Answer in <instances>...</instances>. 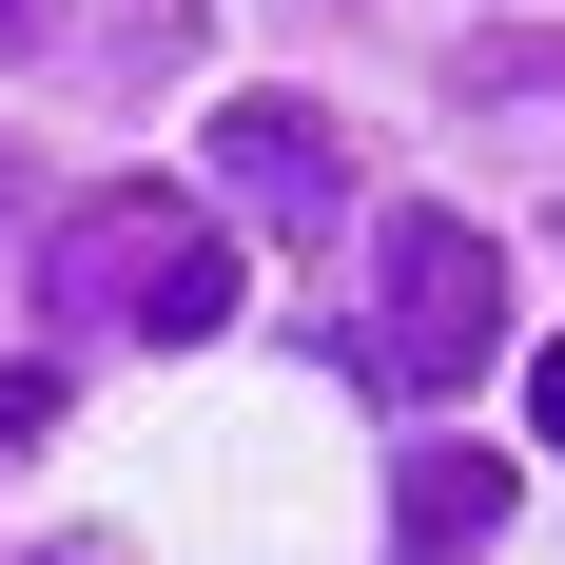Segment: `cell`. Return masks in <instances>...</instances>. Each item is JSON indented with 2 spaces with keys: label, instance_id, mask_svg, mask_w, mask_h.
I'll use <instances>...</instances> for the list:
<instances>
[{
  "label": "cell",
  "instance_id": "obj_1",
  "mask_svg": "<svg viewBox=\"0 0 565 565\" xmlns=\"http://www.w3.org/2000/svg\"><path fill=\"white\" fill-rule=\"evenodd\" d=\"M40 312L58 332H137V351H215L234 332V234L195 215L175 175H98V195L40 234Z\"/></svg>",
  "mask_w": 565,
  "mask_h": 565
},
{
  "label": "cell",
  "instance_id": "obj_2",
  "mask_svg": "<svg viewBox=\"0 0 565 565\" xmlns=\"http://www.w3.org/2000/svg\"><path fill=\"white\" fill-rule=\"evenodd\" d=\"M371 391H468V371H488V351H508V254H488V215H429V195H409L391 234H371Z\"/></svg>",
  "mask_w": 565,
  "mask_h": 565
},
{
  "label": "cell",
  "instance_id": "obj_3",
  "mask_svg": "<svg viewBox=\"0 0 565 565\" xmlns=\"http://www.w3.org/2000/svg\"><path fill=\"white\" fill-rule=\"evenodd\" d=\"M195 157H215V195H234L254 234H351V157H332V117H312V98L195 117Z\"/></svg>",
  "mask_w": 565,
  "mask_h": 565
},
{
  "label": "cell",
  "instance_id": "obj_4",
  "mask_svg": "<svg viewBox=\"0 0 565 565\" xmlns=\"http://www.w3.org/2000/svg\"><path fill=\"white\" fill-rule=\"evenodd\" d=\"M508 526V449H409V488H391V546L409 565H468Z\"/></svg>",
  "mask_w": 565,
  "mask_h": 565
},
{
  "label": "cell",
  "instance_id": "obj_5",
  "mask_svg": "<svg viewBox=\"0 0 565 565\" xmlns=\"http://www.w3.org/2000/svg\"><path fill=\"white\" fill-rule=\"evenodd\" d=\"M58 409H78V391H58V351H0V468H40Z\"/></svg>",
  "mask_w": 565,
  "mask_h": 565
},
{
  "label": "cell",
  "instance_id": "obj_6",
  "mask_svg": "<svg viewBox=\"0 0 565 565\" xmlns=\"http://www.w3.org/2000/svg\"><path fill=\"white\" fill-rule=\"evenodd\" d=\"M526 429H546V449H565V332L526 351Z\"/></svg>",
  "mask_w": 565,
  "mask_h": 565
},
{
  "label": "cell",
  "instance_id": "obj_7",
  "mask_svg": "<svg viewBox=\"0 0 565 565\" xmlns=\"http://www.w3.org/2000/svg\"><path fill=\"white\" fill-rule=\"evenodd\" d=\"M20 20H40V0H0V40H20Z\"/></svg>",
  "mask_w": 565,
  "mask_h": 565
}]
</instances>
